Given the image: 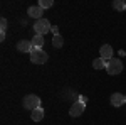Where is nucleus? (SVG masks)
Instances as JSON below:
<instances>
[{
  "label": "nucleus",
  "mask_w": 126,
  "mask_h": 125,
  "mask_svg": "<svg viewBox=\"0 0 126 125\" xmlns=\"http://www.w3.org/2000/svg\"><path fill=\"white\" fill-rule=\"evenodd\" d=\"M52 32H54V36H59V29H57V25H52Z\"/></svg>",
  "instance_id": "obj_17"
},
{
  "label": "nucleus",
  "mask_w": 126,
  "mask_h": 125,
  "mask_svg": "<svg viewBox=\"0 0 126 125\" xmlns=\"http://www.w3.org/2000/svg\"><path fill=\"white\" fill-rule=\"evenodd\" d=\"M30 41H32V46H34V48H40V49H42L44 42H46V41H44V36H39V34H35Z\"/></svg>",
  "instance_id": "obj_11"
},
{
  "label": "nucleus",
  "mask_w": 126,
  "mask_h": 125,
  "mask_svg": "<svg viewBox=\"0 0 126 125\" xmlns=\"http://www.w3.org/2000/svg\"><path fill=\"white\" fill-rule=\"evenodd\" d=\"M125 103H126V95H125Z\"/></svg>",
  "instance_id": "obj_18"
},
{
  "label": "nucleus",
  "mask_w": 126,
  "mask_h": 125,
  "mask_svg": "<svg viewBox=\"0 0 126 125\" xmlns=\"http://www.w3.org/2000/svg\"><path fill=\"white\" fill-rule=\"evenodd\" d=\"M30 117H32V120L34 122H40L42 118H44V108H35V110H32V113H30Z\"/></svg>",
  "instance_id": "obj_10"
},
{
  "label": "nucleus",
  "mask_w": 126,
  "mask_h": 125,
  "mask_svg": "<svg viewBox=\"0 0 126 125\" xmlns=\"http://www.w3.org/2000/svg\"><path fill=\"white\" fill-rule=\"evenodd\" d=\"M125 103V95L123 93H113L111 95V105L113 106H121Z\"/></svg>",
  "instance_id": "obj_9"
},
{
  "label": "nucleus",
  "mask_w": 126,
  "mask_h": 125,
  "mask_svg": "<svg viewBox=\"0 0 126 125\" xmlns=\"http://www.w3.org/2000/svg\"><path fill=\"white\" fill-rule=\"evenodd\" d=\"M108 61H104L103 58H96L94 61H93V68L94 69H103V68H106Z\"/></svg>",
  "instance_id": "obj_12"
},
{
  "label": "nucleus",
  "mask_w": 126,
  "mask_h": 125,
  "mask_svg": "<svg viewBox=\"0 0 126 125\" xmlns=\"http://www.w3.org/2000/svg\"><path fill=\"white\" fill-rule=\"evenodd\" d=\"M52 5H54V2H52V0H40V2H39V7H40V9H50Z\"/></svg>",
  "instance_id": "obj_15"
},
{
  "label": "nucleus",
  "mask_w": 126,
  "mask_h": 125,
  "mask_svg": "<svg viewBox=\"0 0 126 125\" xmlns=\"http://www.w3.org/2000/svg\"><path fill=\"white\" fill-rule=\"evenodd\" d=\"M47 59H49V54L44 49L34 48L30 51V61H32L34 64H44V63H47Z\"/></svg>",
  "instance_id": "obj_1"
},
{
  "label": "nucleus",
  "mask_w": 126,
  "mask_h": 125,
  "mask_svg": "<svg viewBox=\"0 0 126 125\" xmlns=\"http://www.w3.org/2000/svg\"><path fill=\"white\" fill-rule=\"evenodd\" d=\"M113 7L116 10H125L126 9V2H123V0H114L113 2Z\"/></svg>",
  "instance_id": "obj_14"
},
{
  "label": "nucleus",
  "mask_w": 126,
  "mask_h": 125,
  "mask_svg": "<svg viewBox=\"0 0 126 125\" xmlns=\"http://www.w3.org/2000/svg\"><path fill=\"white\" fill-rule=\"evenodd\" d=\"M0 30H3V32L7 30V19H2V20H0Z\"/></svg>",
  "instance_id": "obj_16"
},
{
  "label": "nucleus",
  "mask_w": 126,
  "mask_h": 125,
  "mask_svg": "<svg viewBox=\"0 0 126 125\" xmlns=\"http://www.w3.org/2000/svg\"><path fill=\"white\" fill-rule=\"evenodd\" d=\"M106 71H108V75H111V76L119 75V73L123 71V63H121L118 58L109 59V61H108V64H106Z\"/></svg>",
  "instance_id": "obj_2"
},
{
  "label": "nucleus",
  "mask_w": 126,
  "mask_h": 125,
  "mask_svg": "<svg viewBox=\"0 0 126 125\" xmlns=\"http://www.w3.org/2000/svg\"><path fill=\"white\" fill-rule=\"evenodd\" d=\"M27 14H29L30 17H34V19H44L42 17V14H44V9H40L39 5H32V7H29V10H27Z\"/></svg>",
  "instance_id": "obj_7"
},
{
  "label": "nucleus",
  "mask_w": 126,
  "mask_h": 125,
  "mask_svg": "<svg viewBox=\"0 0 126 125\" xmlns=\"http://www.w3.org/2000/svg\"><path fill=\"white\" fill-rule=\"evenodd\" d=\"M84 108H86V100H84V98H81V100L74 101V103L71 105V108H69V115H71V117L82 115V113H84Z\"/></svg>",
  "instance_id": "obj_4"
},
{
  "label": "nucleus",
  "mask_w": 126,
  "mask_h": 125,
  "mask_svg": "<svg viewBox=\"0 0 126 125\" xmlns=\"http://www.w3.org/2000/svg\"><path fill=\"white\" fill-rule=\"evenodd\" d=\"M99 58H103L104 61H109V59H113V48L109 46V44H104V46H101L99 49Z\"/></svg>",
  "instance_id": "obj_6"
},
{
  "label": "nucleus",
  "mask_w": 126,
  "mask_h": 125,
  "mask_svg": "<svg viewBox=\"0 0 126 125\" xmlns=\"http://www.w3.org/2000/svg\"><path fill=\"white\" fill-rule=\"evenodd\" d=\"M17 49H19L20 52H29L30 54V51L34 49V46H32V41H19L17 42Z\"/></svg>",
  "instance_id": "obj_8"
},
{
  "label": "nucleus",
  "mask_w": 126,
  "mask_h": 125,
  "mask_svg": "<svg viewBox=\"0 0 126 125\" xmlns=\"http://www.w3.org/2000/svg\"><path fill=\"white\" fill-rule=\"evenodd\" d=\"M50 29H52V25H50V22H49L47 19H39V20H35V24H34V30H35V34H39V36L47 34Z\"/></svg>",
  "instance_id": "obj_3"
},
{
  "label": "nucleus",
  "mask_w": 126,
  "mask_h": 125,
  "mask_svg": "<svg viewBox=\"0 0 126 125\" xmlns=\"http://www.w3.org/2000/svg\"><path fill=\"white\" fill-rule=\"evenodd\" d=\"M52 46H54V48H57V49L64 46V39H62V36H61V34L52 37Z\"/></svg>",
  "instance_id": "obj_13"
},
{
  "label": "nucleus",
  "mask_w": 126,
  "mask_h": 125,
  "mask_svg": "<svg viewBox=\"0 0 126 125\" xmlns=\"http://www.w3.org/2000/svg\"><path fill=\"white\" fill-rule=\"evenodd\" d=\"M24 108H29V110H35L40 106V98L37 95H25L24 98Z\"/></svg>",
  "instance_id": "obj_5"
}]
</instances>
